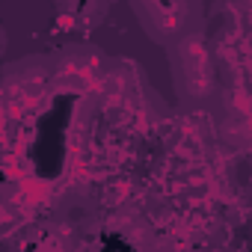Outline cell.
<instances>
[{
  "instance_id": "cell-1",
  "label": "cell",
  "mask_w": 252,
  "mask_h": 252,
  "mask_svg": "<svg viewBox=\"0 0 252 252\" xmlns=\"http://www.w3.org/2000/svg\"><path fill=\"white\" fill-rule=\"evenodd\" d=\"M169 54V74H172V89L184 107H208L217 92H220V74H217V60L202 36V30L187 33L178 39Z\"/></svg>"
},
{
  "instance_id": "cell-2",
  "label": "cell",
  "mask_w": 252,
  "mask_h": 252,
  "mask_svg": "<svg viewBox=\"0 0 252 252\" xmlns=\"http://www.w3.org/2000/svg\"><path fill=\"white\" fill-rule=\"evenodd\" d=\"M128 3L143 33L160 48H172L178 39L199 30L196 0H128Z\"/></svg>"
},
{
  "instance_id": "cell-3",
  "label": "cell",
  "mask_w": 252,
  "mask_h": 252,
  "mask_svg": "<svg viewBox=\"0 0 252 252\" xmlns=\"http://www.w3.org/2000/svg\"><path fill=\"white\" fill-rule=\"evenodd\" d=\"M57 86L65 89H92L101 83L110 60L95 45H68L51 57Z\"/></svg>"
},
{
  "instance_id": "cell-4",
  "label": "cell",
  "mask_w": 252,
  "mask_h": 252,
  "mask_svg": "<svg viewBox=\"0 0 252 252\" xmlns=\"http://www.w3.org/2000/svg\"><path fill=\"white\" fill-rule=\"evenodd\" d=\"M3 77H6V92L18 95L27 104L45 98L51 92V86H57L51 57H24V60H15V63L6 65Z\"/></svg>"
},
{
  "instance_id": "cell-5",
  "label": "cell",
  "mask_w": 252,
  "mask_h": 252,
  "mask_svg": "<svg viewBox=\"0 0 252 252\" xmlns=\"http://www.w3.org/2000/svg\"><path fill=\"white\" fill-rule=\"evenodd\" d=\"M54 6L63 24L83 33L101 27L110 15V0H54Z\"/></svg>"
}]
</instances>
